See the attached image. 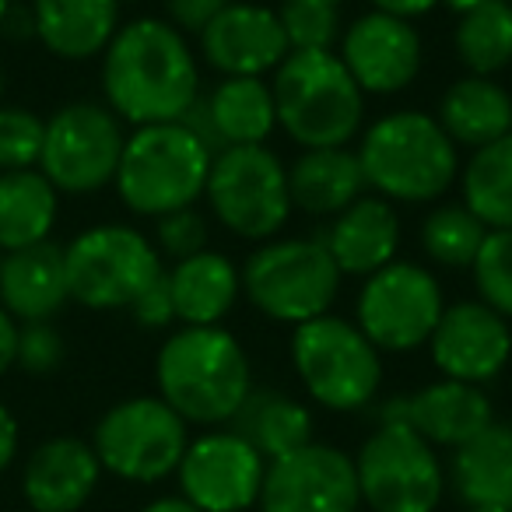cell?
Listing matches in <instances>:
<instances>
[{"instance_id":"cell-14","label":"cell","mask_w":512,"mask_h":512,"mask_svg":"<svg viewBox=\"0 0 512 512\" xmlns=\"http://www.w3.org/2000/svg\"><path fill=\"white\" fill-rule=\"evenodd\" d=\"M355 456L327 442H309L267 463L260 512H358Z\"/></svg>"},{"instance_id":"cell-33","label":"cell","mask_w":512,"mask_h":512,"mask_svg":"<svg viewBox=\"0 0 512 512\" xmlns=\"http://www.w3.org/2000/svg\"><path fill=\"white\" fill-rule=\"evenodd\" d=\"M484 235H488V228L477 221V214L467 204H446L435 207L421 225V249L439 267L463 271L474 264Z\"/></svg>"},{"instance_id":"cell-11","label":"cell","mask_w":512,"mask_h":512,"mask_svg":"<svg viewBox=\"0 0 512 512\" xmlns=\"http://www.w3.org/2000/svg\"><path fill=\"white\" fill-rule=\"evenodd\" d=\"M71 299L95 313L130 309L162 274L155 246L130 225H95L64 246Z\"/></svg>"},{"instance_id":"cell-37","label":"cell","mask_w":512,"mask_h":512,"mask_svg":"<svg viewBox=\"0 0 512 512\" xmlns=\"http://www.w3.org/2000/svg\"><path fill=\"white\" fill-rule=\"evenodd\" d=\"M64 337L50 320L43 323H18V344H15V365L29 376H50L64 365Z\"/></svg>"},{"instance_id":"cell-20","label":"cell","mask_w":512,"mask_h":512,"mask_svg":"<svg viewBox=\"0 0 512 512\" xmlns=\"http://www.w3.org/2000/svg\"><path fill=\"white\" fill-rule=\"evenodd\" d=\"M102 463L92 442L57 435L32 449L25 460L22 495L32 512H78L95 495Z\"/></svg>"},{"instance_id":"cell-16","label":"cell","mask_w":512,"mask_h":512,"mask_svg":"<svg viewBox=\"0 0 512 512\" xmlns=\"http://www.w3.org/2000/svg\"><path fill=\"white\" fill-rule=\"evenodd\" d=\"M432 362L442 379L484 386L512 362V330L505 316L484 302H456L442 309L439 327L428 337Z\"/></svg>"},{"instance_id":"cell-2","label":"cell","mask_w":512,"mask_h":512,"mask_svg":"<svg viewBox=\"0 0 512 512\" xmlns=\"http://www.w3.org/2000/svg\"><path fill=\"white\" fill-rule=\"evenodd\" d=\"M158 397L186 425H228L253 390L249 358L225 327H183L155 362Z\"/></svg>"},{"instance_id":"cell-43","label":"cell","mask_w":512,"mask_h":512,"mask_svg":"<svg viewBox=\"0 0 512 512\" xmlns=\"http://www.w3.org/2000/svg\"><path fill=\"white\" fill-rule=\"evenodd\" d=\"M15 344H18V323L0 309V376L15 369Z\"/></svg>"},{"instance_id":"cell-51","label":"cell","mask_w":512,"mask_h":512,"mask_svg":"<svg viewBox=\"0 0 512 512\" xmlns=\"http://www.w3.org/2000/svg\"><path fill=\"white\" fill-rule=\"evenodd\" d=\"M0 256H4V253H0Z\"/></svg>"},{"instance_id":"cell-9","label":"cell","mask_w":512,"mask_h":512,"mask_svg":"<svg viewBox=\"0 0 512 512\" xmlns=\"http://www.w3.org/2000/svg\"><path fill=\"white\" fill-rule=\"evenodd\" d=\"M358 495L372 512H435L446 491L435 446L414 428L379 421L355 456Z\"/></svg>"},{"instance_id":"cell-3","label":"cell","mask_w":512,"mask_h":512,"mask_svg":"<svg viewBox=\"0 0 512 512\" xmlns=\"http://www.w3.org/2000/svg\"><path fill=\"white\" fill-rule=\"evenodd\" d=\"M365 186L383 200L425 204L456 183L460 155L439 120L418 109H400L365 130L358 144Z\"/></svg>"},{"instance_id":"cell-22","label":"cell","mask_w":512,"mask_h":512,"mask_svg":"<svg viewBox=\"0 0 512 512\" xmlns=\"http://www.w3.org/2000/svg\"><path fill=\"white\" fill-rule=\"evenodd\" d=\"M323 246L334 256V264L341 274L351 278H369V274L383 271L386 264L397 260L400 246V218L393 211L390 200L383 197H358L351 207H344L334 221H330Z\"/></svg>"},{"instance_id":"cell-42","label":"cell","mask_w":512,"mask_h":512,"mask_svg":"<svg viewBox=\"0 0 512 512\" xmlns=\"http://www.w3.org/2000/svg\"><path fill=\"white\" fill-rule=\"evenodd\" d=\"M439 0H372V8L376 11H386V15H397V18H418V15H428Z\"/></svg>"},{"instance_id":"cell-44","label":"cell","mask_w":512,"mask_h":512,"mask_svg":"<svg viewBox=\"0 0 512 512\" xmlns=\"http://www.w3.org/2000/svg\"><path fill=\"white\" fill-rule=\"evenodd\" d=\"M141 512H200V509L186 502L183 495H165V498H155V502H148Z\"/></svg>"},{"instance_id":"cell-4","label":"cell","mask_w":512,"mask_h":512,"mask_svg":"<svg viewBox=\"0 0 512 512\" xmlns=\"http://www.w3.org/2000/svg\"><path fill=\"white\" fill-rule=\"evenodd\" d=\"M271 92L278 127L302 148H348L362 127L365 95L334 50L288 53Z\"/></svg>"},{"instance_id":"cell-27","label":"cell","mask_w":512,"mask_h":512,"mask_svg":"<svg viewBox=\"0 0 512 512\" xmlns=\"http://www.w3.org/2000/svg\"><path fill=\"white\" fill-rule=\"evenodd\" d=\"M453 488L460 498L477 505H502L512 509V425L509 421H491L488 428L453 449Z\"/></svg>"},{"instance_id":"cell-40","label":"cell","mask_w":512,"mask_h":512,"mask_svg":"<svg viewBox=\"0 0 512 512\" xmlns=\"http://www.w3.org/2000/svg\"><path fill=\"white\" fill-rule=\"evenodd\" d=\"M225 4L228 0H165V11H169L172 29H179L183 36H200Z\"/></svg>"},{"instance_id":"cell-36","label":"cell","mask_w":512,"mask_h":512,"mask_svg":"<svg viewBox=\"0 0 512 512\" xmlns=\"http://www.w3.org/2000/svg\"><path fill=\"white\" fill-rule=\"evenodd\" d=\"M46 120H39L32 109L0 106V172L36 169L43 155Z\"/></svg>"},{"instance_id":"cell-5","label":"cell","mask_w":512,"mask_h":512,"mask_svg":"<svg viewBox=\"0 0 512 512\" xmlns=\"http://www.w3.org/2000/svg\"><path fill=\"white\" fill-rule=\"evenodd\" d=\"M211 151L186 130L183 123H151L137 127L123 144L116 193L134 214L162 218V214L193 207L207 190Z\"/></svg>"},{"instance_id":"cell-21","label":"cell","mask_w":512,"mask_h":512,"mask_svg":"<svg viewBox=\"0 0 512 512\" xmlns=\"http://www.w3.org/2000/svg\"><path fill=\"white\" fill-rule=\"evenodd\" d=\"M71 299L64 246L36 242L0 256V309L15 323L53 320Z\"/></svg>"},{"instance_id":"cell-31","label":"cell","mask_w":512,"mask_h":512,"mask_svg":"<svg viewBox=\"0 0 512 512\" xmlns=\"http://www.w3.org/2000/svg\"><path fill=\"white\" fill-rule=\"evenodd\" d=\"M456 57L477 78L505 71L512 64V4L509 0H488L481 8L460 15L456 25Z\"/></svg>"},{"instance_id":"cell-1","label":"cell","mask_w":512,"mask_h":512,"mask_svg":"<svg viewBox=\"0 0 512 512\" xmlns=\"http://www.w3.org/2000/svg\"><path fill=\"white\" fill-rule=\"evenodd\" d=\"M102 92L134 127L179 123L200 99V71L190 43L162 18L120 25L102 53Z\"/></svg>"},{"instance_id":"cell-41","label":"cell","mask_w":512,"mask_h":512,"mask_svg":"<svg viewBox=\"0 0 512 512\" xmlns=\"http://www.w3.org/2000/svg\"><path fill=\"white\" fill-rule=\"evenodd\" d=\"M18 456V421L8 407L0 404V474L15 463Z\"/></svg>"},{"instance_id":"cell-12","label":"cell","mask_w":512,"mask_h":512,"mask_svg":"<svg viewBox=\"0 0 512 512\" xmlns=\"http://www.w3.org/2000/svg\"><path fill=\"white\" fill-rule=\"evenodd\" d=\"M127 134L120 116L99 102H71L46 120L39 172L57 193L85 197L116 179Z\"/></svg>"},{"instance_id":"cell-30","label":"cell","mask_w":512,"mask_h":512,"mask_svg":"<svg viewBox=\"0 0 512 512\" xmlns=\"http://www.w3.org/2000/svg\"><path fill=\"white\" fill-rule=\"evenodd\" d=\"M204 102L225 148L267 144L278 127L274 92L264 78H225L214 85L211 95H204Z\"/></svg>"},{"instance_id":"cell-7","label":"cell","mask_w":512,"mask_h":512,"mask_svg":"<svg viewBox=\"0 0 512 512\" xmlns=\"http://www.w3.org/2000/svg\"><path fill=\"white\" fill-rule=\"evenodd\" d=\"M239 274L246 299L264 316L292 327L327 316L344 278L320 239L264 242Z\"/></svg>"},{"instance_id":"cell-6","label":"cell","mask_w":512,"mask_h":512,"mask_svg":"<svg viewBox=\"0 0 512 512\" xmlns=\"http://www.w3.org/2000/svg\"><path fill=\"white\" fill-rule=\"evenodd\" d=\"M292 365L306 393L327 411H362L376 400L383 362L358 323L316 316L292 334Z\"/></svg>"},{"instance_id":"cell-25","label":"cell","mask_w":512,"mask_h":512,"mask_svg":"<svg viewBox=\"0 0 512 512\" xmlns=\"http://www.w3.org/2000/svg\"><path fill=\"white\" fill-rule=\"evenodd\" d=\"M365 190V172L351 148H306L288 165L292 207L313 218H337Z\"/></svg>"},{"instance_id":"cell-34","label":"cell","mask_w":512,"mask_h":512,"mask_svg":"<svg viewBox=\"0 0 512 512\" xmlns=\"http://www.w3.org/2000/svg\"><path fill=\"white\" fill-rule=\"evenodd\" d=\"M474 288L488 309L512 320V228H488L481 249H477L474 264Z\"/></svg>"},{"instance_id":"cell-49","label":"cell","mask_w":512,"mask_h":512,"mask_svg":"<svg viewBox=\"0 0 512 512\" xmlns=\"http://www.w3.org/2000/svg\"><path fill=\"white\" fill-rule=\"evenodd\" d=\"M0 95H4V67H0Z\"/></svg>"},{"instance_id":"cell-18","label":"cell","mask_w":512,"mask_h":512,"mask_svg":"<svg viewBox=\"0 0 512 512\" xmlns=\"http://www.w3.org/2000/svg\"><path fill=\"white\" fill-rule=\"evenodd\" d=\"M200 53L225 78H264L288 57L278 11L253 0H228L221 15L200 32Z\"/></svg>"},{"instance_id":"cell-24","label":"cell","mask_w":512,"mask_h":512,"mask_svg":"<svg viewBox=\"0 0 512 512\" xmlns=\"http://www.w3.org/2000/svg\"><path fill=\"white\" fill-rule=\"evenodd\" d=\"M169 274L172 306L183 327H221L242 295V274L225 253L200 249V253L176 260Z\"/></svg>"},{"instance_id":"cell-10","label":"cell","mask_w":512,"mask_h":512,"mask_svg":"<svg viewBox=\"0 0 512 512\" xmlns=\"http://www.w3.org/2000/svg\"><path fill=\"white\" fill-rule=\"evenodd\" d=\"M190 432L162 397H130L109 407L92 435L102 470L134 484L165 481L179 470Z\"/></svg>"},{"instance_id":"cell-45","label":"cell","mask_w":512,"mask_h":512,"mask_svg":"<svg viewBox=\"0 0 512 512\" xmlns=\"http://www.w3.org/2000/svg\"><path fill=\"white\" fill-rule=\"evenodd\" d=\"M439 4H446L453 15H467V11L481 8V4H488V0H439Z\"/></svg>"},{"instance_id":"cell-19","label":"cell","mask_w":512,"mask_h":512,"mask_svg":"<svg viewBox=\"0 0 512 512\" xmlns=\"http://www.w3.org/2000/svg\"><path fill=\"white\" fill-rule=\"evenodd\" d=\"M379 421H397V425L414 428L428 446L460 449L463 442H470L481 428L495 421V411L481 386L439 379V383L421 386L411 397L386 400Z\"/></svg>"},{"instance_id":"cell-15","label":"cell","mask_w":512,"mask_h":512,"mask_svg":"<svg viewBox=\"0 0 512 512\" xmlns=\"http://www.w3.org/2000/svg\"><path fill=\"white\" fill-rule=\"evenodd\" d=\"M267 460L232 428H218L186 446L179 460V495L200 512H246L264 488Z\"/></svg>"},{"instance_id":"cell-26","label":"cell","mask_w":512,"mask_h":512,"mask_svg":"<svg viewBox=\"0 0 512 512\" xmlns=\"http://www.w3.org/2000/svg\"><path fill=\"white\" fill-rule=\"evenodd\" d=\"M435 120L456 148H488L512 134V95L498 81L467 74L442 92Z\"/></svg>"},{"instance_id":"cell-17","label":"cell","mask_w":512,"mask_h":512,"mask_svg":"<svg viewBox=\"0 0 512 512\" xmlns=\"http://www.w3.org/2000/svg\"><path fill=\"white\" fill-rule=\"evenodd\" d=\"M337 57L362 95H397L421 71V36L407 18L369 11L348 25Z\"/></svg>"},{"instance_id":"cell-23","label":"cell","mask_w":512,"mask_h":512,"mask_svg":"<svg viewBox=\"0 0 512 512\" xmlns=\"http://www.w3.org/2000/svg\"><path fill=\"white\" fill-rule=\"evenodd\" d=\"M32 29L53 57L92 60L120 29V0H32Z\"/></svg>"},{"instance_id":"cell-50","label":"cell","mask_w":512,"mask_h":512,"mask_svg":"<svg viewBox=\"0 0 512 512\" xmlns=\"http://www.w3.org/2000/svg\"><path fill=\"white\" fill-rule=\"evenodd\" d=\"M509 4H512V0H509Z\"/></svg>"},{"instance_id":"cell-28","label":"cell","mask_w":512,"mask_h":512,"mask_svg":"<svg viewBox=\"0 0 512 512\" xmlns=\"http://www.w3.org/2000/svg\"><path fill=\"white\" fill-rule=\"evenodd\" d=\"M228 428L242 435L267 463L316 442L309 407L281 390H249Z\"/></svg>"},{"instance_id":"cell-8","label":"cell","mask_w":512,"mask_h":512,"mask_svg":"<svg viewBox=\"0 0 512 512\" xmlns=\"http://www.w3.org/2000/svg\"><path fill=\"white\" fill-rule=\"evenodd\" d=\"M204 197L228 232L249 242H267L292 214L288 165L267 144L225 148L211 158Z\"/></svg>"},{"instance_id":"cell-35","label":"cell","mask_w":512,"mask_h":512,"mask_svg":"<svg viewBox=\"0 0 512 512\" xmlns=\"http://www.w3.org/2000/svg\"><path fill=\"white\" fill-rule=\"evenodd\" d=\"M278 18L292 53H327L341 39V8H330V4L285 0Z\"/></svg>"},{"instance_id":"cell-32","label":"cell","mask_w":512,"mask_h":512,"mask_svg":"<svg viewBox=\"0 0 512 512\" xmlns=\"http://www.w3.org/2000/svg\"><path fill=\"white\" fill-rule=\"evenodd\" d=\"M463 204L484 228H512V134L474 151L463 169Z\"/></svg>"},{"instance_id":"cell-47","label":"cell","mask_w":512,"mask_h":512,"mask_svg":"<svg viewBox=\"0 0 512 512\" xmlns=\"http://www.w3.org/2000/svg\"><path fill=\"white\" fill-rule=\"evenodd\" d=\"M306 4H330V8H341L344 0H306Z\"/></svg>"},{"instance_id":"cell-39","label":"cell","mask_w":512,"mask_h":512,"mask_svg":"<svg viewBox=\"0 0 512 512\" xmlns=\"http://www.w3.org/2000/svg\"><path fill=\"white\" fill-rule=\"evenodd\" d=\"M130 313H134V320L141 323V327L148 330H162L169 327L172 320H176V306H172V288H169V274H158L155 281H151L148 288H144L141 295H137V302L130 306Z\"/></svg>"},{"instance_id":"cell-48","label":"cell","mask_w":512,"mask_h":512,"mask_svg":"<svg viewBox=\"0 0 512 512\" xmlns=\"http://www.w3.org/2000/svg\"><path fill=\"white\" fill-rule=\"evenodd\" d=\"M11 11V0H0V22H4V15Z\"/></svg>"},{"instance_id":"cell-13","label":"cell","mask_w":512,"mask_h":512,"mask_svg":"<svg viewBox=\"0 0 512 512\" xmlns=\"http://www.w3.org/2000/svg\"><path fill=\"white\" fill-rule=\"evenodd\" d=\"M446 309L442 288L421 264L393 260L369 274L358 292V330L376 344V351H414L428 344Z\"/></svg>"},{"instance_id":"cell-46","label":"cell","mask_w":512,"mask_h":512,"mask_svg":"<svg viewBox=\"0 0 512 512\" xmlns=\"http://www.w3.org/2000/svg\"><path fill=\"white\" fill-rule=\"evenodd\" d=\"M470 512H512V509H502V505H477V509Z\"/></svg>"},{"instance_id":"cell-38","label":"cell","mask_w":512,"mask_h":512,"mask_svg":"<svg viewBox=\"0 0 512 512\" xmlns=\"http://www.w3.org/2000/svg\"><path fill=\"white\" fill-rule=\"evenodd\" d=\"M155 235L158 246L172 256V260H186V256L207 249V218L197 207H183V211H172L155 218Z\"/></svg>"},{"instance_id":"cell-29","label":"cell","mask_w":512,"mask_h":512,"mask_svg":"<svg viewBox=\"0 0 512 512\" xmlns=\"http://www.w3.org/2000/svg\"><path fill=\"white\" fill-rule=\"evenodd\" d=\"M53 183L39 169L0 172V253L46 242L57 221Z\"/></svg>"}]
</instances>
